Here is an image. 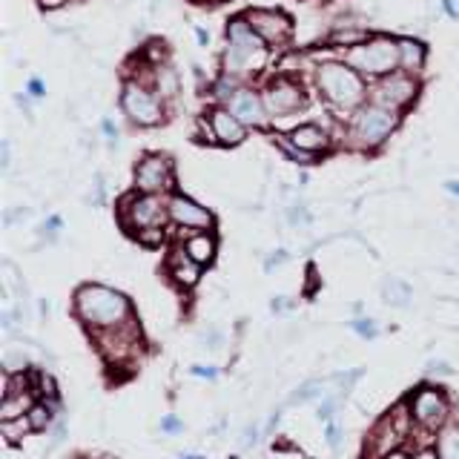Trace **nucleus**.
Returning <instances> with one entry per match:
<instances>
[{
	"label": "nucleus",
	"mask_w": 459,
	"mask_h": 459,
	"mask_svg": "<svg viewBox=\"0 0 459 459\" xmlns=\"http://www.w3.org/2000/svg\"><path fill=\"white\" fill-rule=\"evenodd\" d=\"M38 4H40L43 9H57V6H64L66 0H38Z\"/></svg>",
	"instance_id": "obj_23"
},
{
	"label": "nucleus",
	"mask_w": 459,
	"mask_h": 459,
	"mask_svg": "<svg viewBox=\"0 0 459 459\" xmlns=\"http://www.w3.org/2000/svg\"><path fill=\"white\" fill-rule=\"evenodd\" d=\"M29 92H32V95H40V92H43V86H40V81H38V78L29 81Z\"/></svg>",
	"instance_id": "obj_24"
},
{
	"label": "nucleus",
	"mask_w": 459,
	"mask_h": 459,
	"mask_svg": "<svg viewBox=\"0 0 459 459\" xmlns=\"http://www.w3.org/2000/svg\"><path fill=\"white\" fill-rule=\"evenodd\" d=\"M244 14H247L250 26L264 38V43H267L270 49L290 43V38H293V18L287 12H281V9H250V12H244Z\"/></svg>",
	"instance_id": "obj_11"
},
{
	"label": "nucleus",
	"mask_w": 459,
	"mask_h": 459,
	"mask_svg": "<svg viewBox=\"0 0 459 459\" xmlns=\"http://www.w3.org/2000/svg\"><path fill=\"white\" fill-rule=\"evenodd\" d=\"M425 57H428V49L420 38H399V69L416 75V72L425 66Z\"/></svg>",
	"instance_id": "obj_19"
},
{
	"label": "nucleus",
	"mask_w": 459,
	"mask_h": 459,
	"mask_svg": "<svg viewBox=\"0 0 459 459\" xmlns=\"http://www.w3.org/2000/svg\"><path fill=\"white\" fill-rule=\"evenodd\" d=\"M385 459H405V456H402V454H387Z\"/></svg>",
	"instance_id": "obj_26"
},
{
	"label": "nucleus",
	"mask_w": 459,
	"mask_h": 459,
	"mask_svg": "<svg viewBox=\"0 0 459 459\" xmlns=\"http://www.w3.org/2000/svg\"><path fill=\"white\" fill-rule=\"evenodd\" d=\"M190 459H201V456H190Z\"/></svg>",
	"instance_id": "obj_28"
},
{
	"label": "nucleus",
	"mask_w": 459,
	"mask_h": 459,
	"mask_svg": "<svg viewBox=\"0 0 459 459\" xmlns=\"http://www.w3.org/2000/svg\"><path fill=\"white\" fill-rule=\"evenodd\" d=\"M167 210H169V221L181 227L184 233H193V230H212V224H215V215L184 193H172L167 198Z\"/></svg>",
	"instance_id": "obj_13"
},
{
	"label": "nucleus",
	"mask_w": 459,
	"mask_h": 459,
	"mask_svg": "<svg viewBox=\"0 0 459 459\" xmlns=\"http://www.w3.org/2000/svg\"><path fill=\"white\" fill-rule=\"evenodd\" d=\"M224 107L233 112L244 126L267 129V124H270V112H267V104H264V95L258 90H253V86L238 83V90L230 95V100Z\"/></svg>",
	"instance_id": "obj_12"
},
{
	"label": "nucleus",
	"mask_w": 459,
	"mask_h": 459,
	"mask_svg": "<svg viewBox=\"0 0 459 459\" xmlns=\"http://www.w3.org/2000/svg\"><path fill=\"white\" fill-rule=\"evenodd\" d=\"M207 121H210V126H212L215 141H219L221 147H238V143H241L244 138H247V126H244L224 104L212 107V109L207 112Z\"/></svg>",
	"instance_id": "obj_14"
},
{
	"label": "nucleus",
	"mask_w": 459,
	"mask_h": 459,
	"mask_svg": "<svg viewBox=\"0 0 459 459\" xmlns=\"http://www.w3.org/2000/svg\"><path fill=\"white\" fill-rule=\"evenodd\" d=\"M49 420H52L49 408H43V405H35L32 411H29V428H35V430H43V428L49 425Z\"/></svg>",
	"instance_id": "obj_22"
},
{
	"label": "nucleus",
	"mask_w": 459,
	"mask_h": 459,
	"mask_svg": "<svg viewBox=\"0 0 459 459\" xmlns=\"http://www.w3.org/2000/svg\"><path fill=\"white\" fill-rule=\"evenodd\" d=\"M413 416L420 420L422 425H437L442 422V416H445V399L437 394V391H422V394H416L413 399Z\"/></svg>",
	"instance_id": "obj_18"
},
{
	"label": "nucleus",
	"mask_w": 459,
	"mask_h": 459,
	"mask_svg": "<svg viewBox=\"0 0 459 459\" xmlns=\"http://www.w3.org/2000/svg\"><path fill=\"white\" fill-rule=\"evenodd\" d=\"M416 459H437V454H430V451H428V454H422V456H416Z\"/></svg>",
	"instance_id": "obj_25"
},
{
	"label": "nucleus",
	"mask_w": 459,
	"mask_h": 459,
	"mask_svg": "<svg viewBox=\"0 0 459 459\" xmlns=\"http://www.w3.org/2000/svg\"><path fill=\"white\" fill-rule=\"evenodd\" d=\"M121 221L133 236L143 244H161L164 241V224L169 221L167 198L158 193H138L129 195L121 207Z\"/></svg>",
	"instance_id": "obj_4"
},
{
	"label": "nucleus",
	"mask_w": 459,
	"mask_h": 459,
	"mask_svg": "<svg viewBox=\"0 0 459 459\" xmlns=\"http://www.w3.org/2000/svg\"><path fill=\"white\" fill-rule=\"evenodd\" d=\"M133 181H135V193L167 195L172 190V184H176V164L164 152H147L143 158H138V164L133 169Z\"/></svg>",
	"instance_id": "obj_9"
},
{
	"label": "nucleus",
	"mask_w": 459,
	"mask_h": 459,
	"mask_svg": "<svg viewBox=\"0 0 459 459\" xmlns=\"http://www.w3.org/2000/svg\"><path fill=\"white\" fill-rule=\"evenodd\" d=\"M416 95H420V78H416L413 72L396 69V72H391V75L379 78V83L370 86L368 100H373V104H379L385 109L402 112L413 104Z\"/></svg>",
	"instance_id": "obj_8"
},
{
	"label": "nucleus",
	"mask_w": 459,
	"mask_h": 459,
	"mask_svg": "<svg viewBox=\"0 0 459 459\" xmlns=\"http://www.w3.org/2000/svg\"><path fill=\"white\" fill-rule=\"evenodd\" d=\"M344 64H351L356 72L370 78H385L399 69V38L373 35L368 40H359L344 49Z\"/></svg>",
	"instance_id": "obj_5"
},
{
	"label": "nucleus",
	"mask_w": 459,
	"mask_h": 459,
	"mask_svg": "<svg viewBox=\"0 0 459 459\" xmlns=\"http://www.w3.org/2000/svg\"><path fill=\"white\" fill-rule=\"evenodd\" d=\"M316 90L330 107L353 112L368 100V83L362 72H356L344 61H322L316 66Z\"/></svg>",
	"instance_id": "obj_2"
},
{
	"label": "nucleus",
	"mask_w": 459,
	"mask_h": 459,
	"mask_svg": "<svg viewBox=\"0 0 459 459\" xmlns=\"http://www.w3.org/2000/svg\"><path fill=\"white\" fill-rule=\"evenodd\" d=\"M121 109L126 115V121L133 126L150 129L164 121V98L155 90H150L147 83H141L135 78H129L124 83L121 92Z\"/></svg>",
	"instance_id": "obj_7"
},
{
	"label": "nucleus",
	"mask_w": 459,
	"mask_h": 459,
	"mask_svg": "<svg viewBox=\"0 0 459 459\" xmlns=\"http://www.w3.org/2000/svg\"><path fill=\"white\" fill-rule=\"evenodd\" d=\"M262 95H264L270 118H290V115H296L307 107V95H305V90H301V83L296 78H287V75L270 78Z\"/></svg>",
	"instance_id": "obj_10"
},
{
	"label": "nucleus",
	"mask_w": 459,
	"mask_h": 459,
	"mask_svg": "<svg viewBox=\"0 0 459 459\" xmlns=\"http://www.w3.org/2000/svg\"><path fill=\"white\" fill-rule=\"evenodd\" d=\"M287 141H290L296 150L307 152L313 158L330 147V135H327V129L322 124H299V126L290 129V133H287Z\"/></svg>",
	"instance_id": "obj_15"
},
{
	"label": "nucleus",
	"mask_w": 459,
	"mask_h": 459,
	"mask_svg": "<svg viewBox=\"0 0 459 459\" xmlns=\"http://www.w3.org/2000/svg\"><path fill=\"white\" fill-rule=\"evenodd\" d=\"M451 190H454V193H459V184H451Z\"/></svg>",
	"instance_id": "obj_27"
},
{
	"label": "nucleus",
	"mask_w": 459,
	"mask_h": 459,
	"mask_svg": "<svg viewBox=\"0 0 459 459\" xmlns=\"http://www.w3.org/2000/svg\"><path fill=\"white\" fill-rule=\"evenodd\" d=\"M439 459H459V428H448L439 437Z\"/></svg>",
	"instance_id": "obj_21"
},
{
	"label": "nucleus",
	"mask_w": 459,
	"mask_h": 459,
	"mask_svg": "<svg viewBox=\"0 0 459 459\" xmlns=\"http://www.w3.org/2000/svg\"><path fill=\"white\" fill-rule=\"evenodd\" d=\"M399 126V112L385 109L373 100H365L362 107L353 109L348 135L356 150H377L394 135V129Z\"/></svg>",
	"instance_id": "obj_6"
},
{
	"label": "nucleus",
	"mask_w": 459,
	"mask_h": 459,
	"mask_svg": "<svg viewBox=\"0 0 459 459\" xmlns=\"http://www.w3.org/2000/svg\"><path fill=\"white\" fill-rule=\"evenodd\" d=\"M152 90L161 95L164 100L176 98L178 90H181V81H178V72L172 69L169 61H161V64H152Z\"/></svg>",
	"instance_id": "obj_20"
},
{
	"label": "nucleus",
	"mask_w": 459,
	"mask_h": 459,
	"mask_svg": "<svg viewBox=\"0 0 459 459\" xmlns=\"http://www.w3.org/2000/svg\"><path fill=\"white\" fill-rule=\"evenodd\" d=\"M167 267H169V276L176 279V284H181V287H195L198 279H201V270H204L184 253V247H178L176 253L169 255Z\"/></svg>",
	"instance_id": "obj_17"
},
{
	"label": "nucleus",
	"mask_w": 459,
	"mask_h": 459,
	"mask_svg": "<svg viewBox=\"0 0 459 459\" xmlns=\"http://www.w3.org/2000/svg\"><path fill=\"white\" fill-rule=\"evenodd\" d=\"M75 313L83 325L107 330V327H121L129 322V299L112 287L104 284H83L75 293Z\"/></svg>",
	"instance_id": "obj_3"
},
{
	"label": "nucleus",
	"mask_w": 459,
	"mask_h": 459,
	"mask_svg": "<svg viewBox=\"0 0 459 459\" xmlns=\"http://www.w3.org/2000/svg\"><path fill=\"white\" fill-rule=\"evenodd\" d=\"M270 64V47L250 26L247 14L227 23V49H224V75L250 78Z\"/></svg>",
	"instance_id": "obj_1"
},
{
	"label": "nucleus",
	"mask_w": 459,
	"mask_h": 459,
	"mask_svg": "<svg viewBox=\"0 0 459 459\" xmlns=\"http://www.w3.org/2000/svg\"><path fill=\"white\" fill-rule=\"evenodd\" d=\"M181 247L195 264L207 267V264H212L215 253H219V241H215L212 230H193V233H186Z\"/></svg>",
	"instance_id": "obj_16"
}]
</instances>
